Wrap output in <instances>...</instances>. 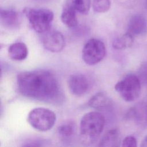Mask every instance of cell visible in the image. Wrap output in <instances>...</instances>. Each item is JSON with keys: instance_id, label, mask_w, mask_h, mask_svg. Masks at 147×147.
Wrapping results in <instances>:
<instances>
[{"instance_id": "52a82bcc", "label": "cell", "mask_w": 147, "mask_h": 147, "mask_svg": "<svg viewBox=\"0 0 147 147\" xmlns=\"http://www.w3.org/2000/svg\"><path fill=\"white\" fill-rule=\"evenodd\" d=\"M68 86L73 95L79 96L84 95L90 91L92 86V82L87 75L75 74L69 78Z\"/></svg>"}, {"instance_id": "ac0fdd59", "label": "cell", "mask_w": 147, "mask_h": 147, "mask_svg": "<svg viewBox=\"0 0 147 147\" xmlns=\"http://www.w3.org/2000/svg\"><path fill=\"white\" fill-rule=\"evenodd\" d=\"M110 0H92L93 10L97 13H105L110 7Z\"/></svg>"}, {"instance_id": "8992f818", "label": "cell", "mask_w": 147, "mask_h": 147, "mask_svg": "<svg viewBox=\"0 0 147 147\" xmlns=\"http://www.w3.org/2000/svg\"><path fill=\"white\" fill-rule=\"evenodd\" d=\"M106 47L104 43L96 38L90 39L84 45L82 59L88 65H92L99 63L105 56Z\"/></svg>"}, {"instance_id": "7a4b0ae2", "label": "cell", "mask_w": 147, "mask_h": 147, "mask_svg": "<svg viewBox=\"0 0 147 147\" xmlns=\"http://www.w3.org/2000/svg\"><path fill=\"white\" fill-rule=\"evenodd\" d=\"M105 125L103 115L97 111L85 114L80 123V140L85 145L95 143L102 133Z\"/></svg>"}, {"instance_id": "44dd1931", "label": "cell", "mask_w": 147, "mask_h": 147, "mask_svg": "<svg viewBox=\"0 0 147 147\" xmlns=\"http://www.w3.org/2000/svg\"><path fill=\"white\" fill-rule=\"evenodd\" d=\"M141 146L142 147H147V136L144 137V140L142 141V144Z\"/></svg>"}, {"instance_id": "30bf717a", "label": "cell", "mask_w": 147, "mask_h": 147, "mask_svg": "<svg viewBox=\"0 0 147 147\" xmlns=\"http://www.w3.org/2000/svg\"><path fill=\"white\" fill-rule=\"evenodd\" d=\"M0 19L2 24L9 29L17 28L20 23L18 14L13 10L1 9Z\"/></svg>"}, {"instance_id": "9a60e30c", "label": "cell", "mask_w": 147, "mask_h": 147, "mask_svg": "<svg viewBox=\"0 0 147 147\" xmlns=\"http://www.w3.org/2000/svg\"><path fill=\"white\" fill-rule=\"evenodd\" d=\"M76 11L65 5L61 13V20L64 24L69 28H74L78 24Z\"/></svg>"}, {"instance_id": "e0dca14e", "label": "cell", "mask_w": 147, "mask_h": 147, "mask_svg": "<svg viewBox=\"0 0 147 147\" xmlns=\"http://www.w3.org/2000/svg\"><path fill=\"white\" fill-rule=\"evenodd\" d=\"M133 43V36L127 32L115 39L113 42V47L115 49H123L131 47Z\"/></svg>"}, {"instance_id": "d6986e66", "label": "cell", "mask_w": 147, "mask_h": 147, "mask_svg": "<svg viewBox=\"0 0 147 147\" xmlns=\"http://www.w3.org/2000/svg\"><path fill=\"white\" fill-rule=\"evenodd\" d=\"M123 147H136L137 140L134 136H128L126 137L122 142Z\"/></svg>"}, {"instance_id": "7c38bea8", "label": "cell", "mask_w": 147, "mask_h": 147, "mask_svg": "<svg viewBox=\"0 0 147 147\" xmlns=\"http://www.w3.org/2000/svg\"><path fill=\"white\" fill-rule=\"evenodd\" d=\"M28 51L26 45L23 42H15L10 45L8 54L10 58L15 61H21L25 59Z\"/></svg>"}, {"instance_id": "ffe728a7", "label": "cell", "mask_w": 147, "mask_h": 147, "mask_svg": "<svg viewBox=\"0 0 147 147\" xmlns=\"http://www.w3.org/2000/svg\"><path fill=\"white\" fill-rule=\"evenodd\" d=\"M140 71L142 79L147 80V63H145L141 67Z\"/></svg>"}, {"instance_id": "3957f363", "label": "cell", "mask_w": 147, "mask_h": 147, "mask_svg": "<svg viewBox=\"0 0 147 147\" xmlns=\"http://www.w3.org/2000/svg\"><path fill=\"white\" fill-rule=\"evenodd\" d=\"M24 13L32 28L37 33H42L49 30L53 19V12L45 9L25 8Z\"/></svg>"}, {"instance_id": "8fae6325", "label": "cell", "mask_w": 147, "mask_h": 147, "mask_svg": "<svg viewBox=\"0 0 147 147\" xmlns=\"http://www.w3.org/2000/svg\"><path fill=\"white\" fill-rule=\"evenodd\" d=\"M88 105L95 109L105 110L110 108L112 105V102L106 93L99 92L90 99Z\"/></svg>"}, {"instance_id": "ba28073f", "label": "cell", "mask_w": 147, "mask_h": 147, "mask_svg": "<svg viewBox=\"0 0 147 147\" xmlns=\"http://www.w3.org/2000/svg\"><path fill=\"white\" fill-rule=\"evenodd\" d=\"M44 47L52 52H59L65 46V40L62 33L59 31L47 32L42 38Z\"/></svg>"}, {"instance_id": "6da1fadb", "label": "cell", "mask_w": 147, "mask_h": 147, "mask_svg": "<svg viewBox=\"0 0 147 147\" xmlns=\"http://www.w3.org/2000/svg\"><path fill=\"white\" fill-rule=\"evenodd\" d=\"M17 83L20 93L33 99L55 102L62 96L59 83L53 74L47 70L25 71L17 75Z\"/></svg>"}, {"instance_id": "7402d4cb", "label": "cell", "mask_w": 147, "mask_h": 147, "mask_svg": "<svg viewBox=\"0 0 147 147\" xmlns=\"http://www.w3.org/2000/svg\"><path fill=\"white\" fill-rule=\"evenodd\" d=\"M38 1H47V0H38Z\"/></svg>"}, {"instance_id": "5bb4252c", "label": "cell", "mask_w": 147, "mask_h": 147, "mask_svg": "<svg viewBox=\"0 0 147 147\" xmlns=\"http://www.w3.org/2000/svg\"><path fill=\"white\" fill-rule=\"evenodd\" d=\"M57 134L63 141L71 139L76 133V125L72 121L65 122L57 127Z\"/></svg>"}, {"instance_id": "9c48e42d", "label": "cell", "mask_w": 147, "mask_h": 147, "mask_svg": "<svg viewBox=\"0 0 147 147\" xmlns=\"http://www.w3.org/2000/svg\"><path fill=\"white\" fill-rule=\"evenodd\" d=\"M147 32V21L141 15L133 16L128 24L127 33L134 36L144 34Z\"/></svg>"}, {"instance_id": "5b68a950", "label": "cell", "mask_w": 147, "mask_h": 147, "mask_svg": "<svg viewBox=\"0 0 147 147\" xmlns=\"http://www.w3.org/2000/svg\"><path fill=\"white\" fill-rule=\"evenodd\" d=\"M115 90L126 102L136 100L140 94L141 84L139 78L133 74L126 75L115 85Z\"/></svg>"}, {"instance_id": "277c9868", "label": "cell", "mask_w": 147, "mask_h": 147, "mask_svg": "<svg viewBox=\"0 0 147 147\" xmlns=\"http://www.w3.org/2000/svg\"><path fill=\"white\" fill-rule=\"evenodd\" d=\"M56 119L55 113L49 109L37 107L32 109L28 114V121L34 129L45 131L50 130Z\"/></svg>"}, {"instance_id": "4fadbf2b", "label": "cell", "mask_w": 147, "mask_h": 147, "mask_svg": "<svg viewBox=\"0 0 147 147\" xmlns=\"http://www.w3.org/2000/svg\"><path fill=\"white\" fill-rule=\"evenodd\" d=\"M120 143V133L117 129L108 131L101 138L99 146L103 147L118 146Z\"/></svg>"}, {"instance_id": "2e32d148", "label": "cell", "mask_w": 147, "mask_h": 147, "mask_svg": "<svg viewBox=\"0 0 147 147\" xmlns=\"http://www.w3.org/2000/svg\"><path fill=\"white\" fill-rule=\"evenodd\" d=\"M66 5L82 14H88L90 6V0H66Z\"/></svg>"}]
</instances>
